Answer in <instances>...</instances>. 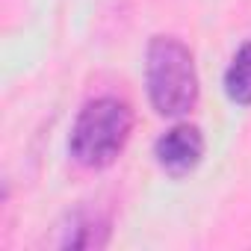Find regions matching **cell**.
Masks as SVG:
<instances>
[{"mask_svg":"<svg viewBox=\"0 0 251 251\" xmlns=\"http://www.w3.org/2000/svg\"><path fill=\"white\" fill-rule=\"evenodd\" d=\"M145 89L157 115L183 118L198 103V68L177 36H154L145 48Z\"/></svg>","mask_w":251,"mask_h":251,"instance_id":"cell-1","label":"cell"},{"mask_svg":"<svg viewBox=\"0 0 251 251\" xmlns=\"http://www.w3.org/2000/svg\"><path fill=\"white\" fill-rule=\"evenodd\" d=\"M133 130V109L121 98L103 95L89 103L74 118L68 136V154L83 169H106L127 148Z\"/></svg>","mask_w":251,"mask_h":251,"instance_id":"cell-2","label":"cell"},{"mask_svg":"<svg viewBox=\"0 0 251 251\" xmlns=\"http://www.w3.org/2000/svg\"><path fill=\"white\" fill-rule=\"evenodd\" d=\"M154 157L166 175L183 177V175L198 169V163L204 157V136L195 124H175L172 130H166L157 139Z\"/></svg>","mask_w":251,"mask_h":251,"instance_id":"cell-3","label":"cell"},{"mask_svg":"<svg viewBox=\"0 0 251 251\" xmlns=\"http://www.w3.org/2000/svg\"><path fill=\"white\" fill-rule=\"evenodd\" d=\"M59 248H103L109 239V222L98 213H86V210H74L65 216V222L59 225Z\"/></svg>","mask_w":251,"mask_h":251,"instance_id":"cell-4","label":"cell"},{"mask_svg":"<svg viewBox=\"0 0 251 251\" xmlns=\"http://www.w3.org/2000/svg\"><path fill=\"white\" fill-rule=\"evenodd\" d=\"M225 95L239 106H251V42H242L225 68Z\"/></svg>","mask_w":251,"mask_h":251,"instance_id":"cell-5","label":"cell"}]
</instances>
